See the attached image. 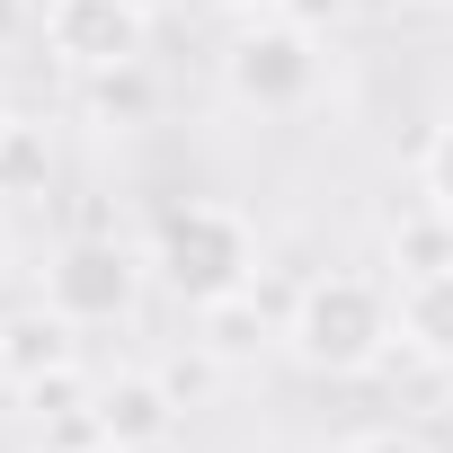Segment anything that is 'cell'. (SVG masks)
<instances>
[{"instance_id":"cell-1","label":"cell","mask_w":453,"mask_h":453,"mask_svg":"<svg viewBox=\"0 0 453 453\" xmlns=\"http://www.w3.org/2000/svg\"><path fill=\"white\" fill-rule=\"evenodd\" d=\"M391 347H400V338H391V285H382V276L320 267V276L294 294V311H285V356H294L303 373L347 382V373H373Z\"/></svg>"},{"instance_id":"cell-2","label":"cell","mask_w":453,"mask_h":453,"mask_svg":"<svg viewBox=\"0 0 453 453\" xmlns=\"http://www.w3.org/2000/svg\"><path fill=\"white\" fill-rule=\"evenodd\" d=\"M142 258H151V276H160L187 311L232 303V294L258 285V232H250L232 204H213V196H178V204H160Z\"/></svg>"},{"instance_id":"cell-3","label":"cell","mask_w":453,"mask_h":453,"mask_svg":"<svg viewBox=\"0 0 453 453\" xmlns=\"http://www.w3.org/2000/svg\"><path fill=\"white\" fill-rule=\"evenodd\" d=\"M320 81H329V54H320V36L311 27H294L285 10H267V19H241V36L222 45V98H232L241 116H303L311 98H320Z\"/></svg>"},{"instance_id":"cell-4","label":"cell","mask_w":453,"mask_h":453,"mask_svg":"<svg viewBox=\"0 0 453 453\" xmlns=\"http://www.w3.org/2000/svg\"><path fill=\"white\" fill-rule=\"evenodd\" d=\"M142 276H151V258L125 250L116 232H72L45 258V294L36 303H54L72 329H116V320L142 311Z\"/></svg>"},{"instance_id":"cell-5","label":"cell","mask_w":453,"mask_h":453,"mask_svg":"<svg viewBox=\"0 0 453 453\" xmlns=\"http://www.w3.org/2000/svg\"><path fill=\"white\" fill-rule=\"evenodd\" d=\"M45 54L81 81V72H116V63H142L151 45V19L125 10V0H45Z\"/></svg>"},{"instance_id":"cell-6","label":"cell","mask_w":453,"mask_h":453,"mask_svg":"<svg viewBox=\"0 0 453 453\" xmlns=\"http://www.w3.org/2000/svg\"><path fill=\"white\" fill-rule=\"evenodd\" d=\"M178 426H187V409H178V391L160 382V365H125V373L98 382V435H107V444L160 453V444H178Z\"/></svg>"},{"instance_id":"cell-7","label":"cell","mask_w":453,"mask_h":453,"mask_svg":"<svg viewBox=\"0 0 453 453\" xmlns=\"http://www.w3.org/2000/svg\"><path fill=\"white\" fill-rule=\"evenodd\" d=\"M391 338H400L409 365L453 373V258L426 267V276H400V285H391Z\"/></svg>"},{"instance_id":"cell-8","label":"cell","mask_w":453,"mask_h":453,"mask_svg":"<svg viewBox=\"0 0 453 453\" xmlns=\"http://www.w3.org/2000/svg\"><path fill=\"white\" fill-rule=\"evenodd\" d=\"M63 365H81V329H72L54 303L10 311V382L27 391V382H45V373H63Z\"/></svg>"},{"instance_id":"cell-9","label":"cell","mask_w":453,"mask_h":453,"mask_svg":"<svg viewBox=\"0 0 453 453\" xmlns=\"http://www.w3.org/2000/svg\"><path fill=\"white\" fill-rule=\"evenodd\" d=\"M160 89H151V63H116V72H81V116L107 125V134H134L151 125Z\"/></svg>"},{"instance_id":"cell-10","label":"cell","mask_w":453,"mask_h":453,"mask_svg":"<svg viewBox=\"0 0 453 453\" xmlns=\"http://www.w3.org/2000/svg\"><path fill=\"white\" fill-rule=\"evenodd\" d=\"M382 250H391V267H409V276H426V267H444L453 258V213L444 204H409V213H382Z\"/></svg>"},{"instance_id":"cell-11","label":"cell","mask_w":453,"mask_h":453,"mask_svg":"<svg viewBox=\"0 0 453 453\" xmlns=\"http://www.w3.org/2000/svg\"><path fill=\"white\" fill-rule=\"evenodd\" d=\"M196 338L222 356V365H250L267 338H276V311L258 303V294H232V303H204L196 311Z\"/></svg>"},{"instance_id":"cell-12","label":"cell","mask_w":453,"mask_h":453,"mask_svg":"<svg viewBox=\"0 0 453 453\" xmlns=\"http://www.w3.org/2000/svg\"><path fill=\"white\" fill-rule=\"evenodd\" d=\"M54 178V151H45V125H10V142H0V196H45Z\"/></svg>"},{"instance_id":"cell-13","label":"cell","mask_w":453,"mask_h":453,"mask_svg":"<svg viewBox=\"0 0 453 453\" xmlns=\"http://www.w3.org/2000/svg\"><path fill=\"white\" fill-rule=\"evenodd\" d=\"M222 373H232V365H222V356H213L204 338H187L178 356H160V382L178 391V409H204V400L222 391Z\"/></svg>"},{"instance_id":"cell-14","label":"cell","mask_w":453,"mask_h":453,"mask_svg":"<svg viewBox=\"0 0 453 453\" xmlns=\"http://www.w3.org/2000/svg\"><path fill=\"white\" fill-rule=\"evenodd\" d=\"M418 196L453 213V116H444V125L426 134V151H418Z\"/></svg>"},{"instance_id":"cell-15","label":"cell","mask_w":453,"mask_h":453,"mask_svg":"<svg viewBox=\"0 0 453 453\" xmlns=\"http://www.w3.org/2000/svg\"><path fill=\"white\" fill-rule=\"evenodd\" d=\"M276 10H285L294 27H311V36H329V27L347 19V0H276Z\"/></svg>"},{"instance_id":"cell-16","label":"cell","mask_w":453,"mask_h":453,"mask_svg":"<svg viewBox=\"0 0 453 453\" xmlns=\"http://www.w3.org/2000/svg\"><path fill=\"white\" fill-rule=\"evenodd\" d=\"M338 453H426V435H409V426H373V435H356V444H338Z\"/></svg>"},{"instance_id":"cell-17","label":"cell","mask_w":453,"mask_h":453,"mask_svg":"<svg viewBox=\"0 0 453 453\" xmlns=\"http://www.w3.org/2000/svg\"><path fill=\"white\" fill-rule=\"evenodd\" d=\"M36 19H45V10H36V0H0V45H19V36H27Z\"/></svg>"},{"instance_id":"cell-18","label":"cell","mask_w":453,"mask_h":453,"mask_svg":"<svg viewBox=\"0 0 453 453\" xmlns=\"http://www.w3.org/2000/svg\"><path fill=\"white\" fill-rule=\"evenodd\" d=\"M204 10H222V19H267L276 0H204Z\"/></svg>"},{"instance_id":"cell-19","label":"cell","mask_w":453,"mask_h":453,"mask_svg":"<svg viewBox=\"0 0 453 453\" xmlns=\"http://www.w3.org/2000/svg\"><path fill=\"white\" fill-rule=\"evenodd\" d=\"M125 10H142V19H169V10H178V0H125Z\"/></svg>"},{"instance_id":"cell-20","label":"cell","mask_w":453,"mask_h":453,"mask_svg":"<svg viewBox=\"0 0 453 453\" xmlns=\"http://www.w3.org/2000/svg\"><path fill=\"white\" fill-rule=\"evenodd\" d=\"M0 382H10V311H0Z\"/></svg>"},{"instance_id":"cell-21","label":"cell","mask_w":453,"mask_h":453,"mask_svg":"<svg viewBox=\"0 0 453 453\" xmlns=\"http://www.w3.org/2000/svg\"><path fill=\"white\" fill-rule=\"evenodd\" d=\"M10 125H19V107H10V98H0V142H10Z\"/></svg>"},{"instance_id":"cell-22","label":"cell","mask_w":453,"mask_h":453,"mask_svg":"<svg viewBox=\"0 0 453 453\" xmlns=\"http://www.w3.org/2000/svg\"><path fill=\"white\" fill-rule=\"evenodd\" d=\"M0 285H10V232H0Z\"/></svg>"},{"instance_id":"cell-23","label":"cell","mask_w":453,"mask_h":453,"mask_svg":"<svg viewBox=\"0 0 453 453\" xmlns=\"http://www.w3.org/2000/svg\"><path fill=\"white\" fill-rule=\"evenodd\" d=\"M409 10H453V0H409Z\"/></svg>"},{"instance_id":"cell-24","label":"cell","mask_w":453,"mask_h":453,"mask_svg":"<svg viewBox=\"0 0 453 453\" xmlns=\"http://www.w3.org/2000/svg\"><path fill=\"white\" fill-rule=\"evenodd\" d=\"M81 453H125V444H81Z\"/></svg>"}]
</instances>
